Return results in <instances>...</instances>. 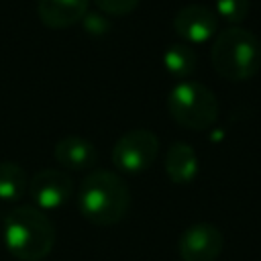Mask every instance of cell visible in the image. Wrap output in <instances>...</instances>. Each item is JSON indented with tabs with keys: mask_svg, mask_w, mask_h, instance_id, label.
<instances>
[{
	"mask_svg": "<svg viewBox=\"0 0 261 261\" xmlns=\"http://www.w3.org/2000/svg\"><path fill=\"white\" fill-rule=\"evenodd\" d=\"M6 251L18 261H43L55 245V226L35 206H14L2 222Z\"/></svg>",
	"mask_w": 261,
	"mask_h": 261,
	"instance_id": "2",
	"label": "cell"
},
{
	"mask_svg": "<svg viewBox=\"0 0 261 261\" xmlns=\"http://www.w3.org/2000/svg\"><path fill=\"white\" fill-rule=\"evenodd\" d=\"M96 6L106 12V14H112V16H124V14H130L141 0H94Z\"/></svg>",
	"mask_w": 261,
	"mask_h": 261,
	"instance_id": "15",
	"label": "cell"
},
{
	"mask_svg": "<svg viewBox=\"0 0 261 261\" xmlns=\"http://www.w3.org/2000/svg\"><path fill=\"white\" fill-rule=\"evenodd\" d=\"M53 155L63 171H90L98 165L96 145L80 135L61 137L53 147Z\"/></svg>",
	"mask_w": 261,
	"mask_h": 261,
	"instance_id": "9",
	"label": "cell"
},
{
	"mask_svg": "<svg viewBox=\"0 0 261 261\" xmlns=\"http://www.w3.org/2000/svg\"><path fill=\"white\" fill-rule=\"evenodd\" d=\"M222 247L224 237L210 222H194L177 239V253L181 261H216Z\"/></svg>",
	"mask_w": 261,
	"mask_h": 261,
	"instance_id": "8",
	"label": "cell"
},
{
	"mask_svg": "<svg viewBox=\"0 0 261 261\" xmlns=\"http://www.w3.org/2000/svg\"><path fill=\"white\" fill-rule=\"evenodd\" d=\"M90 0H37V14L49 29H69L84 20Z\"/></svg>",
	"mask_w": 261,
	"mask_h": 261,
	"instance_id": "10",
	"label": "cell"
},
{
	"mask_svg": "<svg viewBox=\"0 0 261 261\" xmlns=\"http://www.w3.org/2000/svg\"><path fill=\"white\" fill-rule=\"evenodd\" d=\"M175 35L188 45H200L212 41L218 29L216 12L206 4H186L181 6L171 20Z\"/></svg>",
	"mask_w": 261,
	"mask_h": 261,
	"instance_id": "7",
	"label": "cell"
},
{
	"mask_svg": "<svg viewBox=\"0 0 261 261\" xmlns=\"http://www.w3.org/2000/svg\"><path fill=\"white\" fill-rule=\"evenodd\" d=\"M29 192L27 171L14 161H0V202L16 204Z\"/></svg>",
	"mask_w": 261,
	"mask_h": 261,
	"instance_id": "13",
	"label": "cell"
},
{
	"mask_svg": "<svg viewBox=\"0 0 261 261\" xmlns=\"http://www.w3.org/2000/svg\"><path fill=\"white\" fill-rule=\"evenodd\" d=\"M210 61L214 71L224 80H251L261 69V41L243 27H224L212 39Z\"/></svg>",
	"mask_w": 261,
	"mask_h": 261,
	"instance_id": "3",
	"label": "cell"
},
{
	"mask_svg": "<svg viewBox=\"0 0 261 261\" xmlns=\"http://www.w3.org/2000/svg\"><path fill=\"white\" fill-rule=\"evenodd\" d=\"M251 10V0H214V12L228 27H239Z\"/></svg>",
	"mask_w": 261,
	"mask_h": 261,
	"instance_id": "14",
	"label": "cell"
},
{
	"mask_svg": "<svg viewBox=\"0 0 261 261\" xmlns=\"http://www.w3.org/2000/svg\"><path fill=\"white\" fill-rule=\"evenodd\" d=\"M167 112L184 128L206 130L218 118V100L208 86L184 80L169 90Z\"/></svg>",
	"mask_w": 261,
	"mask_h": 261,
	"instance_id": "4",
	"label": "cell"
},
{
	"mask_svg": "<svg viewBox=\"0 0 261 261\" xmlns=\"http://www.w3.org/2000/svg\"><path fill=\"white\" fill-rule=\"evenodd\" d=\"M159 155V139L153 130L133 128L120 135L110 151L114 167L122 173L137 175L147 171Z\"/></svg>",
	"mask_w": 261,
	"mask_h": 261,
	"instance_id": "5",
	"label": "cell"
},
{
	"mask_svg": "<svg viewBox=\"0 0 261 261\" xmlns=\"http://www.w3.org/2000/svg\"><path fill=\"white\" fill-rule=\"evenodd\" d=\"M165 173L167 177L181 186V184H190L196 175H198V169H200V161H198V153L192 145L188 143H173L167 153H165Z\"/></svg>",
	"mask_w": 261,
	"mask_h": 261,
	"instance_id": "11",
	"label": "cell"
},
{
	"mask_svg": "<svg viewBox=\"0 0 261 261\" xmlns=\"http://www.w3.org/2000/svg\"><path fill=\"white\" fill-rule=\"evenodd\" d=\"M29 194L39 210H57L71 200L73 181L67 171L45 167L29 179Z\"/></svg>",
	"mask_w": 261,
	"mask_h": 261,
	"instance_id": "6",
	"label": "cell"
},
{
	"mask_svg": "<svg viewBox=\"0 0 261 261\" xmlns=\"http://www.w3.org/2000/svg\"><path fill=\"white\" fill-rule=\"evenodd\" d=\"M198 65V57L196 51L192 49V45L177 41L171 43L165 51H163V67L171 77H177L179 82L188 80Z\"/></svg>",
	"mask_w": 261,
	"mask_h": 261,
	"instance_id": "12",
	"label": "cell"
},
{
	"mask_svg": "<svg viewBox=\"0 0 261 261\" xmlns=\"http://www.w3.org/2000/svg\"><path fill=\"white\" fill-rule=\"evenodd\" d=\"M80 214L96 226L118 224L130 208V192L126 181L106 169L90 171L75 194Z\"/></svg>",
	"mask_w": 261,
	"mask_h": 261,
	"instance_id": "1",
	"label": "cell"
}]
</instances>
